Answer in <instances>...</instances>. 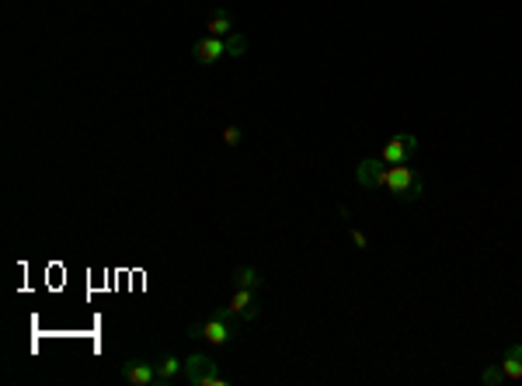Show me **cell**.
<instances>
[{"label":"cell","instance_id":"277c9868","mask_svg":"<svg viewBox=\"0 0 522 386\" xmlns=\"http://www.w3.org/2000/svg\"><path fill=\"white\" fill-rule=\"evenodd\" d=\"M122 380L132 386H154L157 383V362H143V359H129L122 366Z\"/></svg>","mask_w":522,"mask_h":386},{"label":"cell","instance_id":"2e32d148","mask_svg":"<svg viewBox=\"0 0 522 386\" xmlns=\"http://www.w3.org/2000/svg\"><path fill=\"white\" fill-rule=\"evenodd\" d=\"M223 143H227V147H237V143H240V125H227V129H223Z\"/></svg>","mask_w":522,"mask_h":386},{"label":"cell","instance_id":"e0dca14e","mask_svg":"<svg viewBox=\"0 0 522 386\" xmlns=\"http://www.w3.org/2000/svg\"><path fill=\"white\" fill-rule=\"evenodd\" d=\"M348 237H352V244H355L359 251H366V247H369V240H366V233H362V230H355V226H352V230H348Z\"/></svg>","mask_w":522,"mask_h":386},{"label":"cell","instance_id":"5bb4252c","mask_svg":"<svg viewBox=\"0 0 522 386\" xmlns=\"http://www.w3.org/2000/svg\"><path fill=\"white\" fill-rule=\"evenodd\" d=\"M223 42H227V56H244V53H247V39H244V35H237V32H230Z\"/></svg>","mask_w":522,"mask_h":386},{"label":"cell","instance_id":"30bf717a","mask_svg":"<svg viewBox=\"0 0 522 386\" xmlns=\"http://www.w3.org/2000/svg\"><path fill=\"white\" fill-rule=\"evenodd\" d=\"M181 373H185V362H181L178 355H164V359L157 362V383H161V386L174 383Z\"/></svg>","mask_w":522,"mask_h":386},{"label":"cell","instance_id":"52a82bcc","mask_svg":"<svg viewBox=\"0 0 522 386\" xmlns=\"http://www.w3.org/2000/svg\"><path fill=\"white\" fill-rule=\"evenodd\" d=\"M192 56H195L202 66H209V63H216L220 56H227V42H223V39H216V35H206L202 42H195Z\"/></svg>","mask_w":522,"mask_h":386},{"label":"cell","instance_id":"6da1fadb","mask_svg":"<svg viewBox=\"0 0 522 386\" xmlns=\"http://www.w3.org/2000/svg\"><path fill=\"white\" fill-rule=\"evenodd\" d=\"M383 188H387L390 195H397L401 202H414V199H421V192H425L418 170L407 167V164H390L387 167V170H383Z\"/></svg>","mask_w":522,"mask_h":386},{"label":"cell","instance_id":"9c48e42d","mask_svg":"<svg viewBox=\"0 0 522 386\" xmlns=\"http://www.w3.org/2000/svg\"><path fill=\"white\" fill-rule=\"evenodd\" d=\"M206 32H209V35H216V39H227V35L233 32V18H230V11L216 7V11L209 14V21H206Z\"/></svg>","mask_w":522,"mask_h":386},{"label":"cell","instance_id":"8fae6325","mask_svg":"<svg viewBox=\"0 0 522 386\" xmlns=\"http://www.w3.org/2000/svg\"><path fill=\"white\" fill-rule=\"evenodd\" d=\"M233 285H237V289H251V292H258V289L265 285V278H261L258 268L240 265V268H233Z\"/></svg>","mask_w":522,"mask_h":386},{"label":"cell","instance_id":"9a60e30c","mask_svg":"<svg viewBox=\"0 0 522 386\" xmlns=\"http://www.w3.org/2000/svg\"><path fill=\"white\" fill-rule=\"evenodd\" d=\"M227 383H230V380H227V376H220V369H209V373L199 380V386H227Z\"/></svg>","mask_w":522,"mask_h":386},{"label":"cell","instance_id":"8992f818","mask_svg":"<svg viewBox=\"0 0 522 386\" xmlns=\"http://www.w3.org/2000/svg\"><path fill=\"white\" fill-rule=\"evenodd\" d=\"M209 369H216V359H213L209 351H199V355H188V359H185V373H181V376L192 386H199V380H202Z\"/></svg>","mask_w":522,"mask_h":386},{"label":"cell","instance_id":"ba28073f","mask_svg":"<svg viewBox=\"0 0 522 386\" xmlns=\"http://www.w3.org/2000/svg\"><path fill=\"white\" fill-rule=\"evenodd\" d=\"M383 170H387L383 161H373V157H369V161H362V164L355 167V181H359L362 188H376V185H383Z\"/></svg>","mask_w":522,"mask_h":386},{"label":"cell","instance_id":"7c38bea8","mask_svg":"<svg viewBox=\"0 0 522 386\" xmlns=\"http://www.w3.org/2000/svg\"><path fill=\"white\" fill-rule=\"evenodd\" d=\"M502 369H505V376H509V380H522V344H512V348L505 351Z\"/></svg>","mask_w":522,"mask_h":386},{"label":"cell","instance_id":"7a4b0ae2","mask_svg":"<svg viewBox=\"0 0 522 386\" xmlns=\"http://www.w3.org/2000/svg\"><path fill=\"white\" fill-rule=\"evenodd\" d=\"M233 334H237V317H230V310H216L209 320H202V341H209L213 348H223L230 344Z\"/></svg>","mask_w":522,"mask_h":386},{"label":"cell","instance_id":"5b68a950","mask_svg":"<svg viewBox=\"0 0 522 386\" xmlns=\"http://www.w3.org/2000/svg\"><path fill=\"white\" fill-rule=\"evenodd\" d=\"M227 310H230V317H237V320H254L261 313V306H258V299H254L251 289H237L230 296V303H227Z\"/></svg>","mask_w":522,"mask_h":386},{"label":"cell","instance_id":"ac0fdd59","mask_svg":"<svg viewBox=\"0 0 522 386\" xmlns=\"http://www.w3.org/2000/svg\"><path fill=\"white\" fill-rule=\"evenodd\" d=\"M188 337H195V341H202V324H192V328H188Z\"/></svg>","mask_w":522,"mask_h":386},{"label":"cell","instance_id":"3957f363","mask_svg":"<svg viewBox=\"0 0 522 386\" xmlns=\"http://www.w3.org/2000/svg\"><path fill=\"white\" fill-rule=\"evenodd\" d=\"M414 150H418V139H414L411 132H397V136L383 147V164H411Z\"/></svg>","mask_w":522,"mask_h":386},{"label":"cell","instance_id":"4fadbf2b","mask_svg":"<svg viewBox=\"0 0 522 386\" xmlns=\"http://www.w3.org/2000/svg\"><path fill=\"white\" fill-rule=\"evenodd\" d=\"M505 380H509V376H505V369H502V366H491V369H484V373H480V383H484V386H502Z\"/></svg>","mask_w":522,"mask_h":386}]
</instances>
